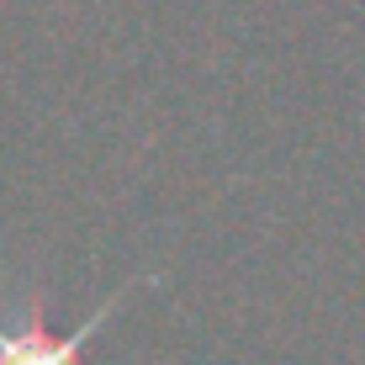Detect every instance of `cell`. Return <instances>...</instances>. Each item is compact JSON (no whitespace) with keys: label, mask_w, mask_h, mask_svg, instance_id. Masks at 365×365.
Here are the masks:
<instances>
[{"label":"cell","mask_w":365,"mask_h":365,"mask_svg":"<svg viewBox=\"0 0 365 365\" xmlns=\"http://www.w3.org/2000/svg\"><path fill=\"white\" fill-rule=\"evenodd\" d=\"M138 281H128V286H117V297L111 302H101V307L91 312V318L80 323L69 339H48V323H43V297H27L21 302V318H0V365H80L74 355H80L85 344L101 334V323L117 312V302L133 292Z\"/></svg>","instance_id":"6da1fadb"}]
</instances>
